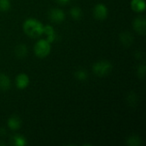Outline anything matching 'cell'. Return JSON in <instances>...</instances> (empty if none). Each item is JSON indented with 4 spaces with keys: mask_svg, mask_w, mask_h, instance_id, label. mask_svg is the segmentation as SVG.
<instances>
[{
    "mask_svg": "<svg viewBox=\"0 0 146 146\" xmlns=\"http://www.w3.org/2000/svg\"><path fill=\"white\" fill-rule=\"evenodd\" d=\"M120 40L121 42V44L124 45V46H130L133 42V35L128 33V32H124L122 33H121L120 35Z\"/></svg>",
    "mask_w": 146,
    "mask_h": 146,
    "instance_id": "obj_11",
    "label": "cell"
},
{
    "mask_svg": "<svg viewBox=\"0 0 146 146\" xmlns=\"http://www.w3.org/2000/svg\"><path fill=\"white\" fill-rule=\"evenodd\" d=\"M10 9L9 0H0V11L6 12Z\"/></svg>",
    "mask_w": 146,
    "mask_h": 146,
    "instance_id": "obj_18",
    "label": "cell"
},
{
    "mask_svg": "<svg viewBox=\"0 0 146 146\" xmlns=\"http://www.w3.org/2000/svg\"><path fill=\"white\" fill-rule=\"evenodd\" d=\"M69 0H56V2L60 4H66L67 3H68Z\"/></svg>",
    "mask_w": 146,
    "mask_h": 146,
    "instance_id": "obj_20",
    "label": "cell"
},
{
    "mask_svg": "<svg viewBox=\"0 0 146 146\" xmlns=\"http://www.w3.org/2000/svg\"><path fill=\"white\" fill-rule=\"evenodd\" d=\"M29 82H30L29 77L26 74H20L17 75L15 79V84L19 89L27 88L29 85Z\"/></svg>",
    "mask_w": 146,
    "mask_h": 146,
    "instance_id": "obj_7",
    "label": "cell"
},
{
    "mask_svg": "<svg viewBox=\"0 0 146 146\" xmlns=\"http://www.w3.org/2000/svg\"><path fill=\"white\" fill-rule=\"evenodd\" d=\"M49 19L55 23H61L65 20V14L62 9H52L49 11Z\"/></svg>",
    "mask_w": 146,
    "mask_h": 146,
    "instance_id": "obj_5",
    "label": "cell"
},
{
    "mask_svg": "<svg viewBox=\"0 0 146 146\" xmlns=\"http://www.w3.org/2000/svg\"><path fill=\"white\" fill-rule=\"evenodd\" d=\"M15 54L17 56V58H25L27 54V48L25 44H20L15 47Z\"/></svg>",
    "mask_w": 146,
    "mask_h": 146,
    "instance_id": "obj_14",
    "label": "cell"
},
{
    "mask_svg": "<svg viewBox=\"0 0 146 146\" xmlns=\"http://www.w3.org/2000/svg\"><path fill=\"white\" fill-rule=\"evenodd\" d=\"M112 69V64L107 60H102L95 62L92 66L93 73L98 77H104L110 73Z\"/></svg>",
    "mask_w": 146,
    "mask_h": 146,
    "instance_id": "obj_2",
    "label": "cell"
},
{
    "mask_svg": "<svg viewBox=\"0 0 146 146\" xmlns=\"http://www.w3.org/2000/svg\"><path fill=\"white\" fill-rule=\"evenodd\" d=\"M131 8L134 12L141 13L145 10V0H132Z\"/></svg>",
    "mask_w": 146,
    "mask_h": 146,
    "instance_id": "obj_9",
    "label": "cell"
},
{
    "mask_svg": "<svg viewBox=\"0 0 146 146\" xmlns=\"http://www.w3.org/2000/svg\"><path fill=\"white\" fill-rule=\"evenodd\" d=\"M51 46L46 39L38 40L34 45V53L39 58H44L50 53Z\"/></svg>",
    "mask_w": 146,
    "mask_h": 146,
    "instance_id": "obj_3",
    "label": "cell"
},
{
    "mask_svg": "<svg viewBox=\"0 0 146 146\" xmlns=\"http://www.w3.org/2000/svg\"><path fill=\"white\" fill-rule=\"evenodd\" d=\"M74 76L79 80H86L88 78V74L85 69H78L74 73Z\"/></svg>",
    "mask_w": 146,
    "mask_h": 146,
    "instance_id": "obj_16",
    "label": "cell"
},
{
    "mask_svg": "<svg viewBox=\"0 0 146 146\" xmlns=\"http://www.w3.org/2000/svg\"><path fill=\"white\" fill-rule=\"evenodd\" d=\"M93 15L97 20H104L108 16V9L103 3H98L93 9Z\"/></svg>",
    "mask_w": 146,
    "mask_h": 146,
    "instance_id": "obj_6",
    "label": "cell"
},
{
    "mask_svg": "<svg viewBox=\"0 0 146 146\" xmlns=\"http://www.w3.org/2000/svg\"><path fill=\"white\" fill-rule=\"evenodd\" d=\"M43 34H45L46 36V40L49 43H52L56 40V33L53 28V27L50 26V25H46L44 26V29H43Z\"/></svg>",
    "mask_w": 146,
    "mask_h": 146,
    "instance_id": "obj_8",
    "label": "cell"
},
{
    "mask_svg": "<svg viewBox=\"0 0 146 146\" xmlns=\"http://www.w3.org/2000/svg\"><path fill=\"white\" fill-rule=\"evenodd\" d=\"M11 145L14 146H26L27 145L25 137L20 134H15L11 138Z\"/></svg>",
    "mask_w": 146,
    "mask_h": 146,
    "instance_id": "obj_13",
    "label": "cell"
},
{
    "mask_svg": "<svg viewBox=\"0 0 146 146\" xmlns=\"http://www.w3.org/2000/svg\"><path fill=\"white\" fill-rule=\"evenodd\" d=\"M70 15L74 20H80L82 17V10L79 7H74L70 10Z\"/></svg>",
    "mask_w": 146,
    "mask_h": 146,
    "instance_id": "obj_15",
    "label": "cell"
},
{
    "mask_svg": "<svg viewBox=\"0 0 146 146\" xmlns=\"http://www.w3.org/2000/svg\"><path fill=\"white\" fill-rule=\"evenodd\" d=\"M44 26L43 24L33 18L27 19L23 24L24 33L31 38H38L43 34Z\"/></svg>",
    "mask_w": 146,
    "mask_h": 146,
    "instance_id": "obj_1",
    "label": "cell"
},
{
    "mask_svg": "<svg viewBox=\"0 0 146 146\" xmlns=\"http://www.w3.org/2000/svg\"><path fill=\"white\" fill-rule=\"evenodd\" d=\"M145 71L146 68L145 64H142L141 66H139V67L138 68V76H139V78L144 79L145 76Z\"/></svg>",
    "mask_w": 146,
    "mask_h": 146,
    "instance_id": "obj_19",
    "label": "cell"
},
{
    "mask_svg": "<svg viewBox=\"0 0 146 146\" xmlns=\"http://www.w3.org/2000/svg\"><path fill=\"white\" fill-rule=\"evenodd\" d=\"M141 139L138 136H131L127 141V144L129 146H139L141 145Z\"/></svg>",
    "mask_w": 146,
    "mask_h": 146,
    "instance_id": "obj_17",
    "label": "cell"
},
{
    "mask_svg": "<svg viewBox=\"0 0 146 146\" xmlns=\"http://www.w3.org/2000/svg\"><path fill=\"white\" fill-rule=\"evenodd\" d=\"M8 127L11 129V130H18L21 126V120L16 116V115H13L11 116L9 120H8Z\"/></svg>",
    "mask_w": 146,
    "mask_h": 146,
    "instance_id": "obj_10",
    "label": "cell"
},
{
    "mask_svg": "<svg viewBox=\"0 0 146 146\" xmlns=\"http://www.w3.org/2000/svg\"><path fill=\"white\" fill-rule=\"evenodd\" d=\"M10 86H11V82L9 78L4 74H0V90L7 91L10 88Z\"/></svg>",
    "mask_w": 146,
    "mask_h": 146,
    "instance_id": "obj_12",
    "label": "cell"
},
{
    "mask_svg": "<svg viewBox=\"0 0 146 146\" xmlns=\"http://www.w3.org/2000/svg\"><path fill=\"white\" fill-rule=\"evenodd\" d=\"M133 28L140 35H145L146 33V19L144 16H139L133 21Z\"/></svg>",
    "mask_w": 146,
    "mask_h": 146,
    "instance_id": "obj_4",
    "label": "cell"
}]
</instances>
